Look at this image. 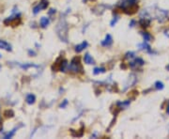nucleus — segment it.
<instances>
[{
  "label": "nucleus",
  "instance_id": "obj_1",
  "mask_svg": "<svg viewBox=\"0 0 169 139\" xmlns=\"http://www.w3.org/2000/svg\"><path fill=\"white\" fill-rule=\"evenodd\" d=\"M56 31H57V37L60 39V41L67 43L69 41V34H68L69 26H68V24L64 18H61L58 21V23L57 24V26H56Z\"/></svg>",
  "mask_w": 169,
  "mask_h": 139
},
{
  "label": "nucleus",
  "instance_id": "obj_2",
  "mask_svg": "<svg viewBox=\"0 0 169 139\" xmlns=\"http://www.w3.org/2000/svg\"><path fill=\"white\" fill-rule=\"evenodd\" d=\"M168 13L169 12L166 10L160 9V8H157L156 6L153 7V17L160 23H163L167 19Z\"/></svg>",
  "mask_w": 169,
  "mask_h": 139
},
{
  "label": "nucleus",
  "instance_id": "obj_3",
  "mask_svg": "<svg viewBox=\"0 0 169 139\" xmlns=\"http://www.w3.org/2000/svg\"><path fill=\"white\" fill-rule=\"evenodd\" d=\"M68 70L69 71H71L72 73H82L83 71V67L80 63V60L78 57H74L72 59L70 65H68Z\"/></svg>",
  "mask_w": 169,
  "mask_h": 139
},
{
  "label": "nucleus",
  "instance_id": "obj_4",
  "mask_svg": "<svg viewBox=\"0 0 169 139\" xmlns=\"http://www.w3.org/2000/svg\"><path fill=\"white\" fill-rule=\"evenodd\" d=\"M136 81H137V76H136L134 73L130 74L129 77H128V79H127V81H126L125 84H124L123 91L127 90L130 87H132V86H134V85H135Z\"/></svg>",
  "mask_w": 169,
  "mask_h": 139
},
{
  "label": "nucleus",
  "instance_id": "obj_5",
  "mask_svg": "<svg viewBox=\"0 0 169 139\" xmlns=\"http://www.w3.org/2000/svg\"><path fill=\"white\" fill-rule=\"evenodd\" d=\"M144 64H145V61L142 58H140V57H137V58L134 57V60L130 61V62H129V65L132 69H137L139 67H142Z\"/></svg>",
  "mask_w": 169,
  "mask_h": 139
},
{
  "label": "nucleus",
  "instance_id": "obj_6",
  "mask_svg": "<svg viewBox=\"0 0 169 139\" xmlns=\"http://www.w3.org/2000/svg\"><path fill=\"white\" fill-rule=\"evenodd\" d=\"M48 7V1L47 0H41L40 2V4H38L36 7H34L33 9V13L34 14H38L41 10H44Z\"/></svg>",
  "mask_w": 169,
  "mask_h": 139
},
{
  "label": "nucleus",
  "instance_id": "obj_7",
  "mask_svg": "<svg viewBox=\"0 0 169 139\" xmlns=\"http://www.w3.org/2000/svg\"><path fill=\"white\" fill-rule=\"evenodd\" d=\"M113 43V38L110 34H107L104 38V40H103L101 42V44L104 47H108V46H111Z\"/></svg>",
  "mask_w": 169,
  "mask_h": 139
},
{
  "label": "nucleus",
  "instance_id": "obj_8",
  "mask_svg": "<svg viewBox=\"0 0 169 139\" xmlns=\"http://www.w3.org/2000/svg\"><path fill=\"white\" fill-rule=\"evenodd\" d=\"M138 47H139L141 50H144L146 52H148L149 54H153L154 52H153L152 48L150 47V45L147 42H144L143 43H139L138 44Z\"/></svg>",
  "mask_w": 169,
  "mask_h": 139
},
{
  "label": "nucleus",
  "instance_id": "obj_9",
  "mask_svg": "<svg viewBox=\"0 0 169 139\" xmlns=\"http://www.w3.org/2000/svg\"><path fill=\"white\" fill-rule=\"evenodd\" d=\"M0 49L6 50L8 52H11L12 50L11 45L9 42H7L6 41H2V40H0Z\"/></svg>",
  "mask_w": 169,
  "mask_h": 139
},
{
  "label": "nucleus",
  "instance_id": "obj_10",
  "mask_svg": "<svg viewBox=\"0 0 169 139\" xmlns=\"http://www.w3.org/2000/svg\"><path fill=\"white\" fill-rule=\"evenodd\" d=\"M88 42L87 41H84L82 43H80V44L75 46V52L76 53H81L83 50H84V49L88 47Z\"/></svg>",
  "mask_w": 169,
  "mask_h": 139
},
{
  "label": "nucleus",
  "instance_id": "obj_11",
  "mask_svg": "<svg viewBox=\"0 0 169 139\" xmlns=\"http://www.w3.org/2000/svg\"><path fill=\"white\" fill-rule=\"evenodd\" d=\"M84 63L88 64V65H91V64H94V59L88 53H87L86 55L84 56Z\"/></svg>",
  "mask_w": 169,
  "mask_h": 139
},
{
  "label": "nucleus",
  "instance_id": "obj_12",
  "mask_svg": "<svg viewBox=\"0 0 169 139\" xmlns=\"http://www.w3.org/2000/svg\"><path fill=\"white\" fill-rule=\"evenodd\" d=\"M58 70L60 72H66V70H68V61L66 59H62L60 61Z\"/></svg>",
  "mask_w": 169,
  "mask_h": 139
},
{
  "label": "nucleus",
  "instance_id": "obj_13",
  "mask_svg": "<svg viewBox=\"0 0 169 139\" xmlns=\"http://www.w3.org/2000/svg\"><path fill=\"white\" fill-rule=\"evenodd\" d=\"M150 23H151V20L149 19H146V18H140V21H139V24L141 25L142 27H149L150 26Z\"/></svg>",
  "mask_w": 169,
  "mask_h": 139
},
{
  "label": "nucleus",
  "instance_id": "obj_14",
  "mask_svg": "<svg viewBox=\"0 0 169 139\" xmlns=\"http://www.w3.org/2000/svg\"><path fill=\"white\" fill-rule=\"evenodd\" d=\"M40 24H41V26L42 28H46L50 24V20L47 17H41V19L40 21Z\"/></svg>",
  "mask_w": 169,
  "mask_h": 139
},
{
  "label": "nucleus",
  "instance_id": "obj_15",
  "mask_svg": "<svg viewBox=\"0 0 169 139\" xmlns=\"http://www.w3.org/2000/svg\"><path fill=\"white\" fill-rule=\"evenodd\" d=\"M130 104H131L130 100H127V101H125V102H118V103H117V105L119 108H121V109H126Z\"/></svg>",
  "mask_w": 169,
  "mask_h": 139
},
{
  "label": "nucleus",
  "instance_id": "obj_16",
  "mask_svg": "<svg viewBox=\"0 0 169 139\" xmlns=\"http://www.w3.org/2000/svg\"><path fill=\"white\" fill-rule=\"evenodd\" d=\"M26 101L28 104H33L36 102V97L34 94H28L26 98Z\"/></svg>",
  "mask_w": 169,
  "mask_h": 139
},
{
  "label": "nucleus",
  "instance_id": "obj_17",
  "mask_svg": "<svg viewBox=\"0 0 169 139\" xmlns=\"http://www.w3.org/2000/svg\"><path fill=\"white\" fill-rule=\"evenodd\" d=\"M140 34L142 35V37H143V39H144V42H150V41L152 40V37H151V35H150L149 33H148V32L141 31V32H140Z\"/></svg>",
  "mask_w": 169,
  "mask_h": 139
},
{
  "label": "nucleus",
  "instance_id": "obj_18",
  "mask_svg": "<svg viewBox=\"0 0 169 139\" xmlns=\"http://www.w3.org/2000/svg\"><path fill=\"white\" fill-rule=\"evenodd\" d=\"M18 128H19V127H15L14 129H12L10 133H8V134L4 136V138H5V139H10V138H11V137L14 135V134L16 133V131L18 130Z\"/></svg>",
  "mask_w": 169,
  "mask_h": 139
},
{
  "label": "nucleus",
  "instance_id": "obj_19",
  "mask_svg": "<svg viewBox=\"0 0 169 139\" xmlns=\"http://www.w3.org/2000/svg\"><path fill=\"white\" fill-rule=\"evenodd\" d=\"M154 87H155L156 90H162V89H164V85L163 82L157 81V82H155V84H154Z\"/></svg>",
  "mask_w": 169,
  "mask_h": 139
},
{
  "label": "nucleus",
  "instance_id": "obj_20",
  "mask_svg": "<svg viewBox=\"0 0 169 139\" xmlns=\"http://www.w3.org/2000/svg\"><path fill=\"white\" fill-rule=\"evenodd\" d=\"M105 73V69L104 68H95L93 70V73L95 75H98L100 73Z\"/></svg>",
  "mask_w": 169,
  "mask_h": 139
},
{
  "label": "nucleus",
  "instance_id": "obj_21",
  "mask_svg": "<svg viewBox=\"0 0 169 139\" xmlns=\"http://www.w3.org/2000/svg\"><path fill=\"white\" fill-rule=\"evenodd\" d=\"M19 66L22 68V69H24V70H27L28 68L30 67H37L36 65L32 64V63H26V64H19Z\"/></svg>",
  "mask_w": 169,
  "mask_h": 139
},
{
  "label": "nucleus",
  "instance_id": "obj_22",
  "mask_svg": "<svg viewBox=\"0 0 169 139\" xmlns=\"http://www.w3.org/2000/svg\"><path fill=\"white\" fill-rule=\"evenodd\" d=\"M135 57V53L134 52H128L126 55H125V58H134Z\"/></svg>",
  "mask_w": 169,
  "mask_h": 139
},
{
  "label": "nucleus",
  "instance_id": "obj_23",
  "mask_svg": "<svg viewBox=\"0 0 169 139\" xmlns=\"http://www.w3.org/2000/svg\"><path fill=\"white\" fill-rule=\"evenodd\" d=\"M4 115L6 116V117L7 118H11V117H13V116H14V113H13V111L12 110H7L5 113H4Z\"/></svg>",
  "mask_w": 169,
  "mask_h": 139
},
{
  "label": "nucleus",
  "instance_id": "obj_24",
  "mask_svg": "<svg viewBox=\"0 0 169 139\" xmlns=\"http://www.w3.org/2000/svg\"><path fill=\"white\" fill-rule=\"evenodd\" d=\"M118 21V15H116V16L114 17V19L111 21V23H110V25H111V26H115V25L117 24V22Z\"/></svg>",
  "mask_w": 169,
  "mask_h": 139
},
{
  "label": "nucleus",
  "instance_id": "obj_25",
  "mask_svg": "<svg viewBox=\"0 0 169 139\" xmlns=\"http://www.w3.org/2000/svg\"><path fill=\"white\" fill-rule=\"evenodd\" d=\"M68 103H69L68 100H64L63 103H61V104L59 105V107H60V108H65V107L68 105Z\"/></svg>",
  "mask_w": 169,
  "mask_h": 139
},
{
  "label": "nucleus",
  "instance_id": "obj_26",
  "mask_svg": "<svg viewBox=\"0 0 169 139\" xmlns=\"http://www.w3.org/2000/svg\"><path fill=\"white\" fill-rule=\"evenodd\" d=\"M54 13H56V10H54V9H51V10L48 11V14H49V15H52V14H54Z\"/></svg>",
  "mask_w": 169,
  "mask_h": 139
},
{
  "label": "nucleus",
  "instance_id": "obj_27",
  "mask_svg": "<svg viewBox=\"0 0 169 139\" xmlns=\"http://www.w3.org/2000/svg\"><path fill=\"white\" fill-rule=\"evenodd\" d=\"M164 34L167 38H169V29L164 30Z\"/></svg>",
  "mask_w": 169,
  "mask_h": 139
},
{
  "label": "nucleus",
  "instance_id": "obj_28",
  "mask_svg": "<svg viewBox=\"0 0 169 139\" xmlns=\"http://www.w3.org/2000/svg\"><path fill=\"white\" fill-rule=\"evenodd\" d=\"M134 25H135V21H134V20H132V21H131L130 26H131V27H133V26H134Z\"/></svg>",
  "mask_w": 169,
  "mask_h": 139
},
{
  "label": "nucleus",
  "instance_id": "obj_29",
  "mask_svg": "<svg viewBox=\"0 0 169 139\" xmlns=\"http://www.w3.org/2000/svg\"><path fill=\"white\" fill-rule=\"evenodd\" d=\"M28 54H29V55H33V56H35V52H34V51H31V50H29V51H28Z\"/></svg>",
  "mask_w": 169,
  "mask_h": 139
},
{
  "label": "nucleus",
  "instance_id": "obj_30",
  "mask_svg": "<svg viewBox=\"0 0 169 139\" xmlns=\"http://www.w3.org/2000/svg\"><path fill=\"white\" fill-rule=\"evenodd\" d=\"M166 113L169 115V102H168V103H167V106H166Z\"/></svg>",
  "mask_w": 169,
  "mask_h": 139
},
{
  "label": "nucleus",
  "instance_id": "obj_31",
  "mask_svg": "<svg viewBox=\"0 0 169 139\" xmlns=\"http://www.w3.org/2000/svg\"><path fill=\"white\" fill-rule=\"evenodd\" d=\"M166 69H167V70H168V71H169V65L167 66V68H166Z\"/></svg>",
  "mask_w": 169,
  "mask_h": 139
},
{
  "label": "nucleus",
  "instance_id": "obj_32",
  "mask_svg": "<svg viewBox=\"0 0 169 139\" xmlns=\"http://www.w3.org/2000/svg\"><path fill=\"white\" fill-rule=\"evenodd\" d=\"M0 58H1V55H0Z\"/></svg>",
  "mask_w": 169,
  "mask_h": 139
},
{
  "label": "nucleus",
  "instance_id": "obj_33",
  "mask_svg": "<svg viewBox=\"0 0 169 139\" xmlns=\"http://www.w3.org/2000/svg\"><path fill=\"white\" fill-rule=\"evenodd\" d=\"M0 119H1V117H0Z\"/></svg>",
  "mask_w": 169,
  "mask_h": 139
}]
</instances>
